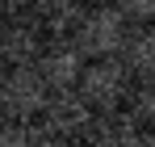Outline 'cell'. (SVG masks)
<instances>
[{
	"instance_id": "9c48e42d",
	"label": "cell",
	"mask_w": 155,
	"mask_h": 147,
	"mask_svg": "<svg viewBox=\"0 0 155 147\" xmlns=\"http://www.w3.org/2000/svg\"><path fill=\"white\" fill-rule=\"evenodd\" d=\"M29 9V0H0V13H21Z\"/></svg>"
},
{
	"instance_id": "ba28073f",
	"label": "cell",
	"mask_w": 155,
	"mask_h": 147,
	"mask_svg": "<svg viewBox=\"0 0 155 147\" xmlns=\"http://www.w3.org/2000/svg\"><path fill=\"white\" fill-rule=\"evenodd\" d=\"M113 9H117V17H122L126 25L155 21V0H113Z\"/></svg>"
},
{
	"instance_id": "52a82bcc",
	"label": "cell",
	"mask_w": 155,
	"mask_h": 147,
	"mask_svg": "<svg viewBox=\"0 0 155 147\" xmlns=\"http://www.w3.org/2000/svg\"><path fill=\"white\" fill-rule=\"evenodd\" d=\"M126 101H130V118H134L138 126L143 122L155 126V76H143L138 84H130Z\"/></svg>"
},
{
	"instance_id": "6da1fadb",
	"label": "cell",
	"mask_w": 155,
	"mask_h": 147,
	"mask_svg": "<svg viewBox=\"0 0 155 147\" xmlns=\"http://www.w3.org/2000/svg\"><path fill=\"white\" fill-rule=\"evenodd\" d=\"M126 38V21L117 17L113 4H97V9H84L80 13L76 29H71V46L84 55V59H113L117 46Z\"/></svg>"
},
{
	"instance_id": "8fae6325",
	"label": "cell",
	"mask_w": 155,
	"mask_h": 147,
	"mask_svg": "<svg viewBox=\"0 0 155 147\" xmlns=\"http://www.w3.org/2000/svg\"><path fill=\"white\" fill-rule=\"evenodd\" d=\"M80 4H88V9H97V4H113V0H80Z\"/></svg>"
},
{
	"instance_id": "5b68a950",
	"label": "cell",
	"mask_w": 155,
	"mask_h": 147,
	"mask_svg": "<svg viewBox=\"0 0 155 147\" xmlns=\"http://www.w3.org/2000/svg\"><path fill=\"white\" fill-rule=\"evenodd\" d=\"M130 76H155V21L147 25H126V38H122V46L113 55Z\"/></svg>"
},
{
	"instance_id": "8992f818",
	"label": "cell",
	"mask_w": 155,
	"mask_h": 147,
	"mask_svg": "<svg viewBox=\"0 0 155 147\" xmlns=\"http://www.w3.org/2000/svg\"><path fill=\"white\" fill-rule=\"evenodd\" d=\"M42 50L38 29L25 21H0V67L13 63V67H29Z\"/></svg>"
},
{
	"instance_id": "277c9868",
	"label": "cell",
	"mask_w": 155,
	"mask_h": 147,
	"mask_svg": "<svg viewBox=\"0 0 155 147\" xmlns=\"http://www.w3.org/2000/svg\"><path fill=\"white\" fill-rule=\"evenodd\" d=\"M84 63H88V59H84L67 38H59L54 46L38 50L34 72L42 76V84H46L51 93H71V88H76V80H80V72H84Z\"/></svg>"
},
{
	"instance_id": "7a4b0ae2",
	"label": "cell",
	"mask_w": 155,
	"mask_h": 147,
	"mask_svg": "<svg viewBox=\"0 0 155 147\" xmlns=\"http://www.w3.org/2000/svg\"><path fill=\"white\" fill-rule=\"evenodd\" d=\"M71 93H76L88 109L113 114V109L126 101V93H130V72L117 63V59H88Z\"/></svg>"
},
{
	"instance_id": "30bf717a",
	"label": "cell",
	"mask_w": 155,
	"mask_h": 147,
	"mask_svg": "<svg viewBox=\"0 0 155 147\" xmlns=\"http://www.w3.org/2000/svg\"><path fill=\"white\" fill-rule=\"evenodd\" d=\"M138 147H155V130H147V135H138Z\"/></svg>"
},
{
	"instance_id": "3957f363",
	"label": "cell",
	"mask_w": 155,
	"mask_h": 147,
	"mask_svg": "<svg viewBox=\"0 0 155 147\" xmlns=\"http://www.w3.org/2000/svg\"><path fill=\"white\" fill-rule=\"evenodd\" d=\"M46 101H51V88L42 84V76L34 72V63L29 67H13L8 76H0V114L4 118L25 122V118L46 109Z\"/></svg>"
}]
</instances>
